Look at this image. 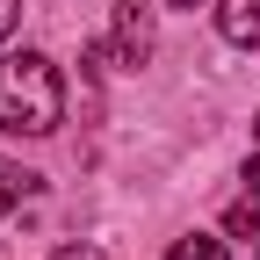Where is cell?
Returning <instances> with one entry per match:
<instances>
[{"label": "cell", "mask_w": 260, "mask_h": 260, "mask_svg": "<svg viewBox=\"0 0 260 260\" xmlns=\"http://www.w3.org/2000/svg\"><path fill=\"white\" fill-rule=\"evenodd\" d=\"M65 123V80L44 51H8L0 58V130L8 138H51Z\"/></svg>", "instance_id": "6da1fadb"}, {"label": "cell", "mask_w": 260, "mask_h": 260, "mask_svg": "<svg viewBox=\"0 0 260 260\" xmlns=\"http://www.w3.org/2000/svg\"><path fill=\"white\" fill-rule=\"evenodd\" d=\"M116 65H145L152 58V0H116Z\"/></svg>", "instance_id": "7a4b0ae2"}, {"label": "cell", "mask_w": 260, "mask_h": 260, "mask_svg": "<svg viewBox=\"0 0 260 260\" xmlns=\"http://www.w3.org/2000/svg\"><path fill=\"white\" fill-rule=\"evenodd\" d=\"M217 29H224V44L253 51L260 44V0H224V8H217Z\"/></svg>", "instance_id": "3957f363"}, {"label": "cell", "mask_w": 260, "mask_h": 260, "mask_svg": "<svg viewBox=\"0 0 260 260\" xmlns=\"http://www.w3.org/2000/svg\"><path fill=\"white\" fill-rule=\"evenodd\" d=\"M29 188H37V174H29V167H15V159H0V217H8Z\"/></svg>", "instance_id": "277c9868"}, {"label": "cell", "mask_w": 260, "mask_h": 260, "mask_svg": "<svg viewBox=\"0 0 260 260\" xmlns=\"http://www.w3.org/2000/svg\"><path fill=\"white\" fill-rule=\"evenodd\" d=\"M167 260H232V253H224V239H210V232H188V239H174Z\"/></svg>", "instance_id": "5b68a950"}, {"label": "cell", "mask_w": 260, "mask_h": 260, "mask_svg": "<svg viewBox=\"0 0 260 260\" xmlns=\"http://www.w3.org/2000/svg\"><path fill=\"white\" fill-rule=\"evenodd\" d=\"M224 232H232V239H260V195H253V203H232V217H224Z\"/></svg>", "instance_id": "8992f818"}, {"label": "cell", "mask_w": 260, "mask_h": 260, "mask_svg": "<svg viewBox=\"0 0 260 260\" xmlns=\"http://www.w3.org/2000/svg\"><path fill=\"white\" fill-rule=\"evenodd\" d=\"M15 22H22V0H0V37H8Z\"/></svg>", "instance_id": "52a82bcc"}, {"label": "cell", "mask_w": 260, "mask_h": 260, "mask_svg": "<svg viewBox=\"0 0 260 260\" xmlns=\"http://www.w3.org/2000/svg\"><path fill=\"white\" fill-rule=\"evenodd\" d=\"M51 260H102V253H94V246H58Z\"/></svg>", "instance_id": "ba28073f"}, {"label": "cell", "mask_w": 260, "mask_h": 260, "mask_svg": "<svg viewBox=\"0 0 260 260\" xmlns=\"http://www.w3.org/2000/svg\"><path fill=\"white\" fill-rule=\"evenodd\" d=\"M246 181H253V195H260V145H253V167H246Z\"/></svg>", "instance_id": "9c48e42d"}, {"label": "cell", "mask_w": 260, "mask_h": 260, "mask_svg": "<svg viewBox=\"0 0 260 260\" xmlns=\"http://www.w3.org/2000/svg\"><path fill=\"white\" fill-rule=\"evenodd\" d=\"M253 145H260V116H253Z\"/></svg>", "instance_id": "30bf717a"}, {"label": "cell", "mask_w": 260, "mask_h": 260, "mask_svg": "<svg viewBox=\"0 0 260 260\" xmlns=\"http://www.w3.org/2000/svg\"><path fill=\"white\" fill-rule=\"evenodd\" d=\"M174 8H195V0H174Z\"/></svg>", "instance_id": "8fae6325"}]
</instances>
